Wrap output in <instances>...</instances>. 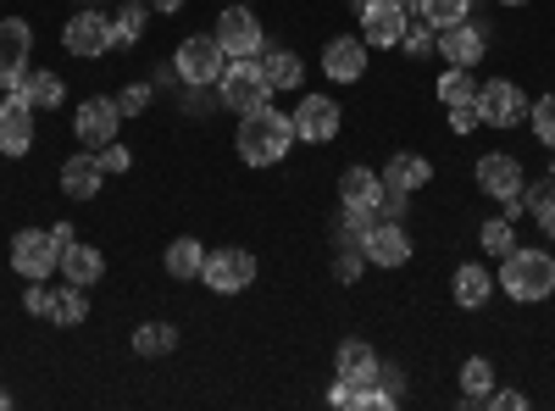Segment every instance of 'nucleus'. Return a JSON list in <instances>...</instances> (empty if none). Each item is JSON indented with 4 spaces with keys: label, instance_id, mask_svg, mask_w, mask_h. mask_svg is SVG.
I'll list each match as a JSON object with an SVG mask.
<instances>
[{
    "label": "nucleus",
    "instance_id": "f257e3e1",
    "mask_svg": "<svg viewBox=\"0 0 555 411\" xmlns=\"http://www.w3.org/2000/svg\"><path fill=\"white\" fill-rule=\"evenodd\" d=\"M234 145H240V162L245 167H278V162L295 151V123L278 112V106H256V112L240 117Z\"/></svg>",
    "mask_w": 555,
    "mask_h": 411
},
{
    "label": "nucleus",
    "instance_id": "f03ea898",
    "mask_svg": "<svg viewBox=\"0 0 555 411\" xmlns=\"http://www.w3.org/2000/svg\"><path fill=\"white\" fill-rule=\"evenodd\" d=\"M500 290L512 295V300H522V306H533V300H550L555 295V256H544V251H512L500 261Z\"/></svg>",
    "mask_w": 555,
    "mask_h": 411
},
{
    "label": "nucleus",
    "instance_id": "7ed1b4c3",
    "mask_svg": "<svg viewBox=\"0 0 555 411\" xmlns=\"http://www.w3.org/2000/svg\"><path fill=\"white\" fill-rule=\"evenodd\" d=\"M267 95H272V84H267L261 62H250V56H228V67H222V78H217V106H234V112L245 117V112L267 106Z\"/></svg>",
    "mask_w": 555,
    "mask_h": 411
},
{
    "label": "nucleus",
    "instance_id": "20e7f679",
    "mask_svg": "<svg viewBox=\"0 0 555 411\" xmlns=\"http://www.w3.org/2000/svg\"><path fill=\"white\" fill-rule=\"evenodd\" d=\"M222 67H228V51L217 44V34H195V39H183V44H178V56H172V73H178L183 84H190V89H217Z\"/></svg>",
    "mask_w": 555,
    "mask_h": 411
},
{
    "label": "nucleus",
    "instance_id": "39448f33",
    "mask_svg": "<svg viewBox=\"0 0 555 411\" xmlns=\"http://www.w3.org/2000/svg\"><path fill=\"white\" fill-rule=\"evenodd\" d=\"M62 44H67L73 56H83V62H101L106 51H117L112 17H106L101 7H78V12L67 17V28H62Z\"/></svg>",
    "mask_w": 555,
    "mask_h": 411
},
{
    "label": "nucleus",
    "instance_id": "423d86ee",
    "mask_svg": "<svg viewBox=\"0 0 555 411\" xmlns=\"http://www.w3.org/2000/svg\"><path fill=\"white\" fill-rule=\"evenodd\" d=\"M12 267L28 284L51 279V272L62 267V245L51 240V228H23V234H12Z\"/></svg>",
    "mask_w": 555,
    "mask_h": 411
},
{
    "label": "nucleus",
    "instance_id": "0eeeda50",
    "mask_svg": "<svg viewBox=\"0 0 555 411\" xmlns=\"http://www.w3.org/2000/svg\"><path fill=\"white\" fill-rule=\"evenodd\" d=\"M201 284H211L217 295H245L256 284V256L228 245V251H206V267H201Z\"/></svg>",
    "mask_w": 555,
    "mask_h": 411
},
{
    "label": "nucleus",
    "instance_id": "6e6552de",
    "mask_svg": "<svg viewBox=\"0 0 555 411\" xmlns=\"http://www.w3.org/2000/svg\"><path fill=\"white\" fill-rule=\"evenodd\" d=\"M528 95L512 84V78H494V84H478V117L489 123V128H517V123H528Z\"/></svg>",
    "mask_w": 555,
    "mask_h": 411
},
{
    "label": "nucleus",
    "instance_id": "1a4fd4ad",
    "mask_svg": "<svg viewBox=\"0 0 555 411\" xmlns=\"http://www.w3.org/2000/svg\"><path fill=\"white\" fill-rule=\"evenodd\" d=\"M117 128H122V112H117V95H89L78 112H73V133H78V145L83 151H101L117 140Z\"/></svg>",
    "mask_w": 555,
    "mask_h": 411
},
{
    "label": "nucleus",
    "instance_id": "9d476101",
    "mask_svg": "<svg viewBox=\"0 0 555 411\" xmlns=\"http://www.w3.org/2000/svg\"><path fill=\"white\" fill-rule=\"evenodd\" d=\"M295 140H306V145H328V140H339V123H345V112H339V101H328V95H306L300 106H295Z\"/></svg>",
    "mask_w": 555,
    "mask_h": 411
},
{
    "label": "nucleus",
    "instance_id": "9b49d317",
    "mask_svg": "<svg viewBox=\"0 0 555 411\" xmlns=\"http://www.w3.org/2000/svg\"><path fill=\"white\" fill-rule=\"evenodd\" d=\"M211 34H217V44H222L228 56H256L261 51V17L245 7V0H234V7L217 17Z\"/></svg>",
    "mask_w": 555,
    "mask_h": 411
},
{
    "label": "nucleus",
    "instance_id": "f8f14e48",
    "mask_svg": "<svg viewBox=\"0 0 555 411\" xmlns=\"http://www.w3.org/2000/svg\"><path fill=\"white\" fill-rule=\"evenodd\" d=\"M28 56H34V28L23 17H0V84L17 89V78L28 73Z\"/></svg>",
    "mask_w": 555,
    "mask_h": 411
},
{
    "label": "nucleus",
    "instance_id": "ddd939ff",
    "mask_svg": "<svg viewBox=\"0 0 555 411\" xmlns=\"http://www.w3.org/2000/svg\"><path fill=\"white\" fill-rule=\"evenodd\" d=\"M361 251H366V261L373 267H405L411 261V234H405V222H373L366 228V240H361Z\"/></svg>",
    "mask_w": 555,
    "mask_h": 411
},
{
    "label": "nucleus",
    "instance_id": "4468645a",
    "mask_svg": "<svg viewBox=\"0 0 555 411\" xmlns=\"http://www.w3.org/2000/svg\"><path fill=\"white\" fill-rule=\"evenodd\" d=\"M522 162L517 156H500V151H489V156H478V190L489 195V201H512V195H522Z\"/></svg>",
    "mask_w": 555,
    "mask_h": 411
},
{
    "label": "nucleus",
    "instance_id": "2eb2a0df",
    "mask_svg": "<svg viewBox=\"0 0 555 411\" xmlns=\"http://www.w3.org/2000/svg\"><path fill=\"white\" fill-rule=\"evenodd\" d=\"M0 151L7 156L34 151V106L23 95H12V89H7V101H0Z\"/></svg>",
    "mask_w": 555,
    "mask_h": 411
},
{
    "label": "nucleus",
    "instance_id": "dca6fc26",
    "mask_svg": "<svg viewBox=\"0 0 555 411\" xmlns=\"http://www.w3.org/2000/svg\"><path fill=\"white\" fill-rule=\"evenodd\" d=\"M483 51H489V34H483L478 23H450V28H439V56H444L450 67H478Z\"/></svg>",
    "mask_w": 555,
    "mask_h": 411
},
{
    "label": "nucleus",
    "instance_id": "f3484780",
    "mask_svg": "<svg viewBox=\"0 0 555 411\" xmlns=\"http://www.w3.org/2000/svg\"><path fill=\"white\" fill-rule=\"evenodd\" d=\"M101 184H106V167H101L95 151H78V156L62 162V190H67L73 201H95Z\"/></svg>",
    "mask_w": 555,
    "mask_h": 411
},
{
    "label": "nucleus",
    "instance_id": "a211bd4d",
    "mask_svg": "<svg viewBox=\"0 0 555 411\" xmlns=\"http://www.w3.org/2000/svg\"><path fill=\"white\" fill-rule=\"evenodd\" d=\"M428 178H434V162H428V156H416V151H395V156H389V167H384V190L416 195V190H428Z\"/></svg>",
    "mask_w": 555,
    "mask_h": 411
},
{
    "label": "nucleus",
    "instance_id": "6ab92c4d",
    "mask_svg": "<svg viewBox=\"0 0 555 411\" xmlns=\"http://www.w3.org/2000/svg\"><path fill=\"white\" fill-rule=\"evenodd\" d=\"M361 39L373 44V51H389V44H400V39H405V12L395 7V0H378V7L361 17Z\"/></svg>",
    "mask_w": 555,
    "mask_h": 411
},
{
    "label": "nucleus",
    "instance_id": "aec40b11",
    "mask_svg": "<svg viewBox=\"0 0 555 411\" xmlns=\"http://www.w3.org/2000/svg\"><path fill=\"white\" fill-rule=\"evenodd\" d=\"M322 73H328L334 84H356L366 73V39H334L328 51H322Z\"/></svg>",
    "mask_w": 555,
    "mask_h": 411
},
{
    "label": "nucleus",
    "instance_id": "412c9836",
    "mask_svg": "<svg viewBox=\"0 0 555 411\" xmlns=\"http://www.w3.org/2000/svg\"><path fill=\"white\" fill-rule=\"evenodd\" d=\"M378 201H384V172H366V167H345L339 172V206L373 211Z\"/></svg>",
    "mask_w": 555,
    "mask_h": 411
},
{
    "label": "nucleus",
    "instance_id": "4be33fe9",
    "mask_svg": "<svg viewBox=\"0 0 555 411\" xmlns=\"http://www.w3.org/2000/svg\"><path fill=\"white\" fill-rule=\"evenodd\" d=\"M378 368H384V361H378V350L366 339H345L339 356H334V373L350 378V384H378Z\"/></svg>",
    "mask_w": 555,
    "mask_h": 411
},
{
    "label": "nucleus",
    "instance_id": "5701e85b",
    "mask_svg": "<svg viewBox=\"0 0 555 411\" xmlns=\"http://www.w3.org/2000/svg\"><path fill=\"white\" fill-rule=\"evenodd\" d=\"M12 95H23L34 112H56V106L67 101V84H62L56 73H34V67H28V73L17 78V89H12Z\"/></svg>",
    "mask_w": 555,
    "mask_h": 411
},
{
    "label": "nucleus",
    "instance_id": "b1692460",
    "mask_svg": "<svg viewBox=\"0 0 555 411\" xmlns=\"http://www.w3.org/2000/svg\"><path fill=\"white\" fill-rule=\"evenodd\" d=\"M101 272H106L101 251H89V245H67V251H62V279H67V284L89 290V284H101Z\"/></svg>",
    "mask_w": 555,
    "mask_h": 411
},
{
    "label": "nucleus",
    "instance_id": "393cba45",
    "mask_svg": "<svg viewBox=\"0 0 555 411\" xmlns=\"http://www.w3.org/2000/svg\"><path fill=\"white\" fill-rule=\"evenodd\" d=\"M489 295H494V279H489V267H478V261L455 267V306L478 311V306H489Z\"/></svg>",
    "mask_w": 555,
    "mask_h": 411
},
{
    "label": "nucleus",
    "instance_id": "a878e982",
    "mask_svg": "<svg viewBox=\"0 0 555 411\" xmlns=\"http://www.w3.org/2000/svg\"><path fill=\"white\" fill-rule=\"evenodd\" d=\"M201 267H206V245L201 240H172L167 245V279H178V284H190V279H201Z\"/></svg>",
    "mask_w": 555,
    "mask_h": 411
},
{
    "label": "nucleus",
    "instance_id": "bb28decb",
    "mask_svg": "<svg viewBox=\"0 0 555 411\" xmlns=\"http://www.w3.org/2000/svg\"><path fill=\"white\" fill-rule=\"evenodd\" d=\"M261 73H267V84H272V89H300L306 62H300L295 51H267V56H261Z\"/></svg>",
    "mask_w": 555,
    "mask_h": 411
},
{
    "label": "nucleus",
    "instance_id": "cd10ccee",
    "mask_svg": "<svg viewBox=\"0 0 555 411\" xmlns=\"http://www.w3.org/2000/svg\"><path fill=\"white\" fill-rule=\"evenodd\" d=\"M83 317H89V290L67 284V290L51 295V323H56V329H78Z\"/></svg>",
    "mask_w": 555,
    "mask_h": 411
},
{
    "label": "nucleus",
    "instance_id": "c85d7f7f",
    "mask_svg": "<svg viewBox=\"0 0 555 411\" xmlns=\"http://www.w3.org/2000/svg\"><path fill=\"white\" fill-rule=\"evenodd\" d=\"M172 350H178V329H172V323L133 329V356H172Z\"/></svg>",
    "mask_w": 555,
    "mask_h": 411
},
{
    "label": "nucleus",
    "instance_id": "c756f323",
    "mask_svg": "<svg viewBox=\"0 0 555 411\" xmlns=\"http://www.w3.org/2000/svg\"><path fill=\"white\" fill-rule=\"evenodd\" d=\"M522 211H533L544 234H555V184H522Z\"/></svg>",
    "mask_w": 555,
    "mask_h": 411
},
{
    "label": "nucleus",
    "instance_id": "7c9ffc66",
    "mask_svg": "<svg viewBox=\"0 0 555 411\" xmlns=\"http://www.w3.org/2000/svg\"><path fill=\"white\" fill-rule=\"evenodd\" d=\"M461 389H467V400H473V406L494 389V368H489V356H467V361H461Z\"/></svg>",
    "mask_w": 555,
    "mask_h": 411
},
{
    "label": "nucleus",
    "instance_id": "2f4dec72",
    "mask_svg": "<svg viewBox=\"0 0 555 411\" xmlns=\"http://www.w3.org/2000/svg\"><path fill=\"white\" fill-rule=\"evenodd\" d=\"M366 228H373V211H339V228H334V245L339 251H361V240H366Z\"/></svg>",
    "mask_w": 555,
    "mask_h": 411
},
{
    "label": "nucleus",
    "instance_id": "473e14b6",
    "mask_svg": "<svg viewBox=\"0 0 555 411\" xmlns=\"http://www.w3.org/2000/svg\"><path fill=\"white\" fill-rule=\"evenodd\" d=\"M439 101L444 106H461V101H478V84H473V67H450L439 78Z\"/></svg>",
    "mask_w": 555,
    "mask_h": 411
},
{
    "label": "nucleus",
    "instance_id": "72a5a7b5",
    "mask_svg": "<svg viewBox=\"0 0 555 411\" xmlns=\"http://www.w3.org/2000/svg\"><path fill=\"white\" fill-rule=\"evenodd\" d=\"M112 34H117V44H139V39H145V0H128V7L112 17Z\"/></svg>",
    "mask_w": 555,
    "mask_h": 411
},
{
    "label": "nucleus",
    "instance_id": "f704fd0d",
    "mask_svg": "<svg viewBox=\"0 0 555 411\" xmlns=\"http://www.w3.org/2000/svg\"><path fill=\"white\" fill-rule=\"evenodd\" d=\"M416 17H428L434 28H450V23L473 17V0H423V12H416Z\"/></svg>",
    "mask_w": 555,
    "mask_h": 411
},
{
    "label": "nucleus",
    "instance_id": "c9c22d12",
    "mask_svg": "<svg viewBox=\"0 0 555 411\" xmlns=\"http://www.w3.org/2000/svg\"><path fill=\"white\" fill-rule=\"evenodd\" d=\"M400 44H405L411 56H428V51H439V28L428 17H405V39Z\"/></svg>",
    "mask_w": 555,
    "mask_h": 411
},
{
    "label": "nucleus",
    "instance_id": "e433bc0d",
    "mask_svg": "<svg viewBox=\"0 0 555 411\" xmlns=\"http://www.w3.org/2000/svg\"><path fill=\"white\" fill-rule=\"evenodd\" d=\"M478 245L489 251V256H512L517 251V234H512V222H505V217H494V222H483V234H478Z\"/></svg>",
    "mask_w": 555,
    "mask_h": 411
},
{
    "label": "nucleus",
    "instance_id": "4c0bfd02",
    "mask_svg": "<svg viewBox=\"0 0 555 411\" xmlns=\"http://www.w3.org/2000/svg\"><path fill=\"white\" fill-rule=\"evenodd\" d=\"M528 123H533V133H539V145L555 151V95L533 101V106H528Z\"/></svg>",
    "mask_w": 555,
    "mask_h": 411
},
{
    "label": "nucleus",
    "instance_id": "58836bf2",
    "mask_svg": "<svg viewBox=\"0 0 555 411\" xmlns=\"http://www.w3.org/2000/svg\"><path fill=\"white\" fill-rule=\"evenodd\" d=\"M145 106H151V89L145 84H128L122 95H117V112L122 117H145Z\"/></svg>",
    "mask_w": 555,
    "mask_h": 411
},
{
    "label": "nucleus",
    "instance_id": "ea45409f",
    "mask_svg": "<svg viewBox=\"0 0 555 411\" xmlns=\"http://www.w3.org/2000/svg\"><path fill=\"white\" fill-rule=\"evenodd\" d=\"M361 267H366V251H339L334 279H339V284H356V279H361Z\"/></svg>",
    "mask_w": 555,
    "mask_h": 411
},
{
    "label": "nucleus",
    "instance_id": "a19ab883",
    "mask_svg": "<svg viewBox=\"0 0 555 411\" xmlns=\"http://www.w3.org/2000/svg\"><path fill=\"white\" fill-rule=\"evenodd\" d=\"M483 117H478V101H461V106H450V128L455 133H473Z\"/></svg>",
    "mask_w": 555,
    "mask_h": 411
},
{
    "label": "nucleus",
    "instance_id": "79ce46f5",
    "mask_svg": "<svg viewBox=\"0 0 555 411\" xmlns=\"http://www.w3.org/2000/svg\"><path fill=\"white\" fill-rule=\"evenodd\" d=\"M95 156H101V167H106V172H128V167H133V156H128V145H117V140H112V145H101Z\"/></svg>",
    "mask_w": 555,
    "mask_h": 411
},
{
    "label": "nucleus",
    "instance_id": "37998d69",
    "mask_svg": "<svg viewBox=\"0 0 555 411\" xmlns=\"http://www.w3.org/2000/svg\"><path fill=\"white\" fill-rule=\"evenodd\" d=\"M378 389L400 406V400H405V373H400V368H378Z\"/></svg>",
    "mask_w": 555,
    "mask_h": 411
},
{
    "label": "nucleus",
    "instance_id": "c03bdc74",
    "mask_svg": "<svg viewBox=\"0 0 555 411\" xmlns=\"http://www.w3.org/2000/svg\"><path fill=\"white\" fill-rule=\"evenodd\" d=\"M23 306H28L34 317H51V290H44V279H39V284H28V295H23Z\"/></svg>",
    "mask_w": 555,
    "mask_h": 411
},
{
    "label": "nucleus",
    "instance_id": "a18cd8bd",
    "mask_svg": "<svg viewBox=\"0 0 555 411\" xmlns=\"http://www.w3.org/2000/svg\"><path fill=\"white\" fill-rule=\"evenodd\" d=\"M483 400H489L494 411H522V406H528V395H517V389H489Z\"/></svg>",
    "mask_w": 555,
    "mask_h": 411
},
{
    "label": "nucleus",
    "instance_id": "49530a36",
    "mask_svg": "<svg viewBox=\"0 0 555 411\" xmlns=\"http://www.w3.org/2000/svg\"><path fill=\"white\" fill-rule=\"evenodd\" d=\"M145 7H151V12H183L190 0H145Z\"/></svg>",
    "mask_w": 555,
    "mask_h": 411
},
{
    "label": "nucleus",
    "instance_id": "de8ad7c7",
    "mask_svg": "<svg viewBox=\"0 0 555 411\" xmlns=\"http://www.w3.org/2000/svg\"><path fill=\"white\" fill-rule=\"evenodd\" d=\"M51 240L67 251V245H73V222H56V228H51Z\"/></svg>",
    "mask_w": 555,
    "mask_h": 411
},
{
    "label": "nucleus",
    "instance_id": "09e8293b",
    "mask_svg": "<svg viewBox=\"0 0 555 411\" xmlns=\"http://www.w3.org/2000/svg\"><path fill=\"white\" fill-rule=\"evenodd\" d=\"M395 7H400L405 17H416V12H423V0H395Z\"/></svg>",
    "mask_w": 555,
    "mask_h": 411
},
{
    "label": "nucleus",
    "instance_id": "8fccbe9b",
    "mask_svg": "<svg viewBox=\"0 0 555 411\" xmlns=\"http://www.w3.org/2000/svg\"><path fill=\"white\" fill-rule=\"evenodd\" d=\"M350 7H356V17H366V12H373V7H378V0H350Z\"/></svg>",
    "mask_w": 555,
    "mask_h": 411
},
{
    "label": "nucleus",
    "instance_id": "3c124183",
    "mask_svg": "<svg viewBox=\"0 0 555 411\" xmlns=\"http://www.w3.org/2000/svg\"><path fill=\"white\" fill-rule=\"evenodd\" d=\"M500 7H528V0H500Z\"/></svg>",
    "mask_w": 555,
    "mask_h": 411
},
{
    "label": "nucleus",
    "instance_id": "603ef678",
    "mask_svg": "<svg viewBox=\"0 0 555 411\" xmlns=\"http://www.w3.org/2000/svg\"><path fill=\"white\" fill-rule=\"evenodd\" d=\"M0 406H12V395H0Z\"/></svg>",
    "mask_w": 555,
    "mask_h": 411
},
{
    "label": "nucleus",
    "instance_id": "864d4df0",
    "mask_svg": "<svg viewBox=\"0 0 555 411\" xmlns=\"http://www.w3.org/2000/svg\"><path fill=\"white\" fill-rule=\"evenodd\" d=\"M550 184H555V167H550Z\"/></svg>",
    "mask_w": 555,
    "mask_h": 411
},
{
    "label": "nucleus",
    "instance_id": "5fc2aeb1",
    "mask_svg": "<svg viewBox=\"0 0 555 411\" xmlns=\"http://www.w3.org/2000/svg\"><path fill=\"white\" fill-rule=\"evenodd\" d=\"M550 240H555V234H550Z\"/></svg>",
    "mask_w": 555,
    "mask_h": 411
}]
</instances>
